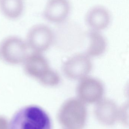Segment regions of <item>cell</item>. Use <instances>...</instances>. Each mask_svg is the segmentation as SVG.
<instances>
[{
	"label": "cell",
	"mask_w": 129,
	"mask_h": 129,
	"mask_svg": "<svg viewBox=\"0 0 129 129\" xmlns=\"http://www.w3.org/2000/svg\"><path fill=\"white\" fill-rule=\"evenodd\" d=\"M111 20L110 12L102 6H95L91 8L86 16V23L91 29L99 31L109 26Z\"/></svg>",
	"instance_id": "obj_8"
},
{
	"label": "cell",
	"mask_w": 129,
	"mask_h": 129,
	"mask_svg": "<svg viewBox=\"0 0 129 129\" xmlns=\"http://www.w3.org/2000/svg\"><path fill=\"white\" fill-rule=\"evenodd\" d=\"M49 116L41 108L35 105L22 108L11 118L8 129H51Z\"/></svg>",
	"instance_id": "obj_2"
},
{
	"label": "cell",
	"mask_w": 129,
	"mask_h": 129,
	"mask_svg": "<svg viewBox=\"0 0 129 129\" xmlns=\"http://www.w3.org/2000/svg\"><path fill=\"white\" fill-rule=\"evenodd\" d=\"M0 10L8 19H18L24 10L23 0H0Z\"/></svg>",
	"instance_id": "obj_10"
},
{
	"label": "cell",
	"mask_w": 129,
	"mask_h": 129,
	"mask_svg": "<svg viewBox=\"0 0 129 129\" xmlns=\"http://www.w3.org/2000/svg\"><path fill=\"white\" fill-rule=\"evenodd\" d=\"M89 43L86 53L89 56L96 57L105 52L107 46V40L99 31L90 30L88 32Z\"/></svg>",
	"instance_id": "obj_9"
},
{
	"label": "cell",
	"mask_w": 129,
	"mask_h": 129,
	"mask_svg": "<svg viewBox=\"0 0 129 129\" xmlns=\"http://www.w3.org/2000/svg\"><path fill=\"white\" fill-rule=\"evenodd\" d=\"M54 39V32L50 27L38 24L29 30L26 42L29 49L33 52L42 53L51 46Z\"/></svg>",
	"instance_id": "obj_4"
},
{
	"label": "cell",
	"mask_w": 129,
	"mask_h": 129,
	"mask_svg": "<svg viewBox=\"0 0 129 129\" xmlns=\"http://www.w3.org/2000/svg\"><path fill=\"white\" fill-rule=\"evenodd\" d=\"M92 69L91 57L86 54H79L70 57L63 64V70L69 79L79 80L88 76Z\"/></svg>",
	"instance_id": "obj_5"
},
{
	"label": "cell",
	"mask_w": 129,
	"mask_h": 129,
	"mask_svg": "<svg viewBox=\"0 0 129 129\" xmlns=\"http://www.w3.org/2000/svg\"><path fill=\"white\" fill-rule=\"evenodd\" d=\"M70 9L68 0H49L43 12V17L50 22L61 23L67 19Z\"/></svg>",
	"instance_id": "obj_7"
},
{
	"label": "cell",
	"mask_w": 129,
	"mask_h": 129,
	"mask_svg": "<svg viewBox=\"0 0 129 129\" xmlns=\"http://www.w3.org/2000/svg\"><path fill=\"white\" fill-rule=\"evenodd\" d=\"M29 47L26 42L16 36L5 39L0 44V56L8 64L23 63L29 55Z\"/></svg>",
	"instance_id": "obj_3"
},
{
	"label": "cell",
	"mask_w": 129,
	"mask_h": 129,
	"mask_svg": "<svg viewBox=\"0 0 129 129\" xmlns=\"http://www.w3.org/2000/svg\"><path fill=\"white\" fill-rule=\"evenodd\" d=\"M80 80L76 92L81 101L94 103L101 99L104 94L105 87L100 80L88 76Z\"/></svg>",
	"instance_id": "obj_6"
},
{
	"label": "cell",
	"mask_w": 129,
	"mask_h": 129,
	"mask_svg": "<svg viewBox=\"0 0 129 129\" xmlns=\"http://www.w3.org/2000/svg\"><path fill=\"white\" fill-rule=\"evenodd\" d=\"M23 64L25 73L43 85L54 87L60 82V75L50 67L47 60L41 53L29 54Z\"/></svg>",
	"instance_id": "obj_1"
}]
</instances>
